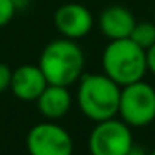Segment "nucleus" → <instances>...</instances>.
Masks as SVG:
<instances>
[{
	"label": "nucleus",
	"mask_w": 155,
	"mask_h": 155,
	"mask_svg": "<svg viewBox=\"0 0 155 155\" xmlns=\"http://www.w3.org/2000/svg\"><path fill=\"white\" fill-rule=\"evenodd\" d=\"M150 155H155V148H153V150H152V153Z\"/></svg>",
	"instance_id": "f3484780"
},
{
	"label": "nucleus",
	"mask_w": 155,
	"mask_h": 155,
	"mask_svg": "<svg viewBox=\"0 0 155 155\" xmlns=\"http://www.w3.org/2000/svg\"><path fill=\"white\" fill-rule=\"evenodd\" d=\"M147 68L155 75V44L147 50Z\"/></svg>",
	"instance_id": "4468645a"
},
{
	"label": "nucleus",
	"mask_w": 155,
	"mask_h": 155,
	"mask_svg": "<svg viewBox=\"0 0 155 155\" xmlns=\"http://www.w3.org/2000/svg\"><path fill=\"white\" fill-rule=\"evenodd\" d=\"M37 65L50 85L70 87L84 75L85 55L77 40L60 37L44 47Z\"/></svg>",
	"instance_id": "f257e3e1"
},
{
	"label": "nucleus",
	"mask_w": 155,
	"mask_h": 155,
	"mask_svg": "<svg viewBox=\"0 0 155 155\" xmlns=\"http://www.w3.org/2000/svg\"><path fill=\"white\" fill-rule=\"evenodd\" d=\"M134 145V135L124 120L108 118L97 122L88 135L90 155H127Z\"/></svg>",
	"instance_id": "39448f33"
},
{
	"label": "nucleus",
	"mask_w": 155,
	"mask_h": 155,
	"mask_svg": "<svg viewBox=\"0 0 155 155\" xmlns=\"http://www.w3.org/2000/svg\"><path fill=\"white\" fill-rule=\"evenodd\" d=\"M135 24V15L124 5H110L98 15V28L108 40L128 38Z\"/></svg>",
	"instance_id": "1a4fd4ad"
},
{
	"label": "nucleus",
	"mask_w": 155,
	"mask_h": 155,
	"mask_svg": "<svg viewBox=\"0 0 155 155\" xmlns=\"http://www.w3.org/2000/svg\"><path fill=\"white\" fill-rule=\"evenodd\" d=\"M47 85L48 82L38 65L25 64L12 70L10 90L22 102H35Z\"/></svg>",
	"instance_id": "6e6552de"
},
{
	"label": "nucleus",
	"mask_w": 155,
	"mask_h": 155,
	"mask_svg": "<svg viewBox=\"0 0 155 155\" xmlns=\"http://www.w3.org/2000/svg\"><path fill=\"white\" fill-rule=\"evenodd\" d=\"M10 82H12V68L7 64L0 62V94L5 90H10Z\"/></svg>",
	"instance_id": "ddd939ff"
},
{
	"label": "nucleus",
	"mask_w": 155,
	"mask_h": 155,
	"mask_svg": "<svg viewBox=\"0 0 155 155\" xmlns=\"http://www.w3.org/2000/svg\"><path fill=\"white\" fill-rule=\"evenodd\" d=\"M17 14L14 0H0V28L8 25Z\"/></svg>",
	"instance_id": "f8f14e48"
},
{
	"label": "nucleus",
	"mask_w": 155,
	"mask_h": 155,
	"mask_svg": "<svg viewBox=\"0 0 155 155\" xmlns=\"http://www.w3.org/2000/svg\"><path fill=\"white\" fill-rule=\"evenodd\" d=\"M37 108L47 120H58L65 117L72 108V94L68 87L62 85H50L45 87V90L38 95L35 100Z\"/></svg>",
	"instance_id": "9d476101"
},
{
	"label": "nucleus",
	"mask_w": 155,
	"mask_h": 155,
	"mask_svg": "<svg viewBox=\"0 0 155 155\" xmlns=\"http://www.w3.org/2000/svg\"><path fill=\"white\" fill-rule=\"evenodd\" d=\"M54 25L58 34L70 40H78L90 34L94 27V15L82 4H64L55 10Z\"/></svg>",
	"instance_id": "0eeeda50"
},
{
	"label": "nucleus",
	"mask_w": 155,
	"mask_h": 155,
	"mask_svg": "<svg viewBox=\"0 0 155 155\" xmlns=\"http://www.w3.org/2000/svg\"><path fill=\"white\" fill-rule=\"evenodd\" d=\"M128 38L147 52L155 44V24L153 22H140V24L137 22Z\"/></svg>",
	"instance_id": "9b49d317"
},
{
	"label": "nucleus",
	"mask_w": 155,
	"mask_h": 155,
	"mask_svg": "<svg viewBox=\"0 0 155 155\" xmlns=\"http://www.w3.org/2000/svg\"><path fill=\"white\" fill-rule=\"evenodd\" d=\"M122 87L105 74H84L78 80L77 105L92 122H102L118 115Z\"/></svg>",
	"instance_id": "f03ea898"
},
{
	"label": "nucleus",
	"mask_w": 155,
	"mask_h": 155,
	"mask_svg": "<svg viewBox=\"0 0 155 155\" xmlns=\"http://www.w3.org/2000/svg\"><path fill=\"white\" fill-rule=\"evenodd\" d=\"M27 150L30 155H72L74 140L70 134L54 120L40 122L28 130Z\"/></svg>",
	"instance_id": "423d86ee"
},
{
	"label": "nucleus",
	"mask_w": 155,
	"mask_h": 155,
	"mask_svg": "<svg viewBox=\"0 0 155 155\" xmlns=\"http://www.w3.org/2000/svg\"><path fill=\"white\" fill-rule=\"evenodd\" d=\"M127 155H148L147 152H145V148H142L140 145H132L130 147V150H128V153Z\"/></svg>",
	"instance_id": "2eb2a0df"
},
{
	"label": "nucleus",
	"mask_w": 155,
	"mask_h": 155,
	"mask_svg": "<svg viewBox=\"0 0 155 155\" xmlns=\"http://www.w3.org/2000/svg\"><path fill=\"white\" fill-rule=\"evenodd\" d=\"M152 22H153V24H155V8H153V20H152Z\"/></svg>",
	"instance_id": "dca6fc26"
},
{
	"label": "nucleus",
	"mask_w": 155,
	"mask_h": 155,
	"mask_svg": "<svg viewBox=\"0 0 155 155\" xmlns=\"http://www.w3.org/2000/svg\"><path fill=\"white\" fill-rule=\"evenodd\" d=\"M102 68L120 87L130 85L142 80L148 72L147 52L130 38L110 40L102 52Z\"/></svg>",
	"instance_id": "7ed1b4c3"
},
{
	"label": "nucleus",
	"mask_w": 155,
	"mask_h": 155,
	"mask_svg": "<svg viewBox=\"0 0 155 155\" xmlns=\"http://www.w3.org/2000/svg\"><path fill=\"white\" fill-rule=\"evenodd\" d=\"M118 115L128 127H147L155 120V88L143 80L120 90Z\"/></svg>",
	"instance_id": "20e7f679"
}]
</instances>
